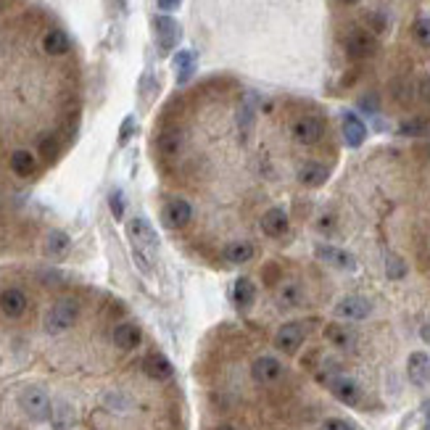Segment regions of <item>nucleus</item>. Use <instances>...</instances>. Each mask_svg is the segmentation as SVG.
Wrapping results in <instances>:
<instances>
[{
	"mask_svg": "<svg viewBox=\"0 0 430 430\" xmlns=\"http://www.w3.org/2000/svg\"><path fill=\"white\" fill-rule=\"evenodd\" d=\"M127 235L132 240V256L145 275L151 272V261L156 256V233L145 219H132L127 225Z\"/></svg>",
	"mask_w": 430,
	"mask_h": 430,
	"instance_id": "1",
	"label": "nucleus"
},
{
	"mask_svg": "<svg viewBox=\"0 0 430 430\" xmlns=\"http://www.w3.org/2000/svg\"><path fill=\"white\" fill-rule=\"evenodd\" d=\"M77 317H79V304L74 299H61L45 314V330L53 335L64 333V330H69L77 322Z\"/></svg>",
	"mask_w": 430,
	"mask_h": 430,
	"instance_id": "2",
	"label": "nucleus"
},
{
	"mask_svg": "<svg viewBox=\"0 0 430 430\" xmlns=\"http://www.w3.org/2000/svg\"><path fill=\"white\" fill-rule=\"evenodd\" d=\"M344 48L348 58H354V61H365L370 56H375L377 51V37L370 30H362V27H354V30H348L344 37Z\"/></svg>",
	"mask_w": 430,
	"mask_h": 430,
	"instance_id": "3",
	"label": "nucleus"
},
{
	"mask_svg": "<svg viewBox=\"0 0 430 430\" xmlns=\"http://www.w3.org/2000/svg\"><path fill=\"white\" fill-rule=\"evenodd\" d=\"M19 404H22V409L30 415L32 419H37V422H43V419L51 417V398H48V393H45L43 388H27L22 396H19Z\"/></svg>",
	"mask_w": 430,
	"mask_h": 430,
	"instance_id": "4",
	"label": "nucleus"
},
{
	"mask_svg": "<svg viewBox=\"0 0 430 430\" xmlns=\"http://www.w3.org/2000/svg\"><path fill=\"white\" fill-rule=\"evenodd\" d=\"M325 122L320 117H301L293 122V138L299 140L301 145H314V143H320L325 138Z\"/></svg>",
	"mask_w": 430,
	"mask_h": 430,
	"instance_id": "5",
	"label": "nucleus"
},
{
	"mask_svg": "<svg viewBox=\"0 0 430 430\" xmlns=\"http://www.w3.org/2000/svg\"><path fill=\"white\" fill-rule=\"evenodd\" d=\"M372 314V304L367 301L365 296H346L341 301L335 304V317H341V320H367Z\"/></svg>",
	"mask_w": 430,
	"mask_h": 430,
	"instance_id": "6",
	"label": "nucleus"
},
{
	"mask_svg": "<svg viewBox=\"0 0 430 430\" xmlns=\"http://www.w3.org/2000/svg\"><path fill=\"white\" fill-rule=\"evenodd\" d=\"M304 338H306L304 325L288 322V325H282L278 333H275V346H278L280 351H285V354H296V351L301 348Z\"/></svg>",
	"mask_w": 430,
	"mask_h": 430,
	"instance_id": "7",
	"label": "nucleus"
},
{
	"mask_svg": "<svg viewBox=\"0 0 430 430\" xmlns=\"http://www.w3.org/2000/svg\"><path fill=\"white\" fill-rule=\"evenodd\" d=\"M327 386H330V391H333V396L338 398V401H344V404H348V407H354V404H359V398H362V388L356 386L351 377L346 375H335L327 380Z\"/></svg>",
	"mask_w": 430,
	"mask_h": 430,
	"instance_id": "8",
	"label": "nucleus"
},
{
	"mask_svg": "<svg viewBox=\"0 0 430 430\" xmlns=\"http://www.w3.org/2000/svg\"><path fill=\"white\" fill-rule=\"evenodd\" d=\"M190 219H193V206L188 204L185 198H174L164 209V222H167V227H172V230L185 227Z\"/></svg>",
	"mask_w": 430,
	"mask_h": 430,
	"instance_id": "9",
	"label": "nucleus"
},
{
	"mask_svg": "<svg viewBox=\"0 0 430 430\" xmlns=\"http://www.w3.org/2000/svg\"><path fill=\"white\" fill-rule=\"evenodd\" d=\"M407 375L415 386H428L430 383V354L415 351L407 362Z\"/></svg>",
	"mask_w": 430,
	"mask_h": 430,
	"instance_id": "10",
	"label": "nucleus"
},
{
	"mask_svg": "<svg viewBox=\"0 0 430 430\" xmlns=\"http://www.w3.org/2000/svg\"><path fill=\"white\" fill-rule=\"evenodd\" d=\"M251 375L259 383H275V380L282 377V365H280L275 356H259L256 362H254V367H251Z\"/></svg>",
	"mask_w": 430,
	"mask_h": 430,
	"instance_id": "11",
	"label": "nucleus"
},
{
	"mask_svg": "<svg viewBox=\"0 0 430 430\" xmlns=\"http://www.w3.org/2000/svg\"><path fill=\"white\" fill-rule=\"evenodd\" d=\"M0 312L11 320H19L27 312V296L19 288H8V291L0 293Z\"/></svg>",
	"mask_w": 430,
	"mask_h": 430,
	"instance_id": "12",
	"label": "nucleus"
},
{
	"mask_svg": "<svg viewBox=\"0 0 430 430\" xmlns=\"http://www.w3.org/2000/svg\"><path fill=\"white\" fill-rule=\"evenodd\" d=\"M261 233L267 237H282L288 233V216L282 209H267V214L261 216Z\"/></svg>",
	"mask_w": 430,
	"mask_h": 430,
	"instance_id": "13",
	"label": "nucleus"
},
{
	"mask_svg": "<svg viewBox=\"0 0 430 430\" xmlns=\"http://www.w3.org/2000/svg\"><path fill=\"white\" fill-rule=\"evenodd\" d=\"M140 327L132 322H122L114 327V344L122 348V351H132V348H138L140 346Z\"/></svg>",
	"mask_w": 430,
	"mask_h": 430,
	"instance_id": "14",
	"label": "nucleus"
},
{
	"mask_svg": "<svg viewBox=\"0 0 430 430\" xmlns=\"http://www.w3.org/2000/svg\"><path fill=\"white\" fill-rule=\"evenodd\" d=\"M317 256L327 261V264H333L338 269H354L356 267V259L348 254V251H341V248L335 246H317Z\"/></svg>",
	"mask_w": 430,
	"mask_h": 430,
	"instance_id": "15",
	"label": "nucleus"
},
{
	"mask_svg": "<svg viewBox=\"0 0 430 430\" xmlns=\"http://www.w3.org/2000/svg\"><path fill=\"white\" fill-rule=\"evenodd\" d=\"M143 372L151 377V380H167V377H172V365H169V359L162 354H151L143 359Z\"/></svg>",
	"mask_w": 430,
	"mask_h": 430,
	"instance_id": "16",
	"label": "nucleus"
},
{
	"mask_svg": "<svg viewBox=\"0 0 430 430\" xmlns=\"http://www.w3.org/2000/svg\"><path fill=\"white\" fill-rule=\"evenodd\" d=\"M344 138L351 148H359L367 140V127L365 122L356 117V114H346L344 117Z\"/></svg>",
	"mask_w": 430,
	"mask_h": 430,
	"instance_id": "17",
	"label": "nucleus"
},
{
	"mask_svg": "<svg viewBox=\"0 0 430 430\" xmlns=\"http://www.w3.org/2000/svg\"><path fill=\"white\" fill-rule=\"evenodd\" d=\"M69 48H72V43H69V34H66L64 30H51V32H45L43 51L48 56H64V53H69Z\"/></svg>",
	"mask_w": 430,
	"mask_h": 430,
	"instance_id": "18",
	"label": "nucleus"
},
{
	"mask_svg": "<svg viewBox=\"0 0 430 430\" xmlns=\"http://www.w3.org/2000/svg\"><path fill=\"white\" fill-rule=\"evenodd\" d=\"M256 299V288L248 278H237L235 288H233V301H235L237 309H248Z\"/></svg>",
	"mask_w": 430,
	"mask_h": 430,
	"instance_id": "19",
	"label": "nucleus"
},
{
	"mask_svg": "<svg viewBox=\"0 0 430 430\" xmlns=\"http://www.w3.org/2000/svg\"><path fill=\"white\" fill-rule=\"evenodd\" d=\"M69 246H72V240H69V235L61 233V230H53L51 235L45 237V254L51 259L66 256V254H69Z\"/></svg>",
	"mask_w": 430,
	"mask_h": 430,
	"instance_id": "20",
	"label": "nucleus"
},
{
	"mask_svg": "<svg viewBox=\"0 0 430 430\" xmlns=\"http://www.w3.org/2000/svg\"><path fill=\"white\" fill-rule=\"evenodd\" d=\"M254 254H256L254 246L246 243V240H235V243H227L225 246V259L230 264H246V261L254 259Z\"/></svg>",
	"mask_w": 430,
	"mask_h": 430,
	"instance_id": "21",
	"label": "nucleus"
},
{
	"mask_svg": "<svg viewBox=\"0 0 430 430\" xmlns=\"http://www.w3.org/2000/svg\"><path fill=\"white\" fill-rule=\"evenodd\" d=\"M8 164H11V172L16 174V177H30V174L34 172V156L30 151H24V148L13 151Z\"/></svg>",
	"mask_w": 430,
	"mask_h": 430,
	"instance_id": "22",
	"label": "nucleus"
},
{
	"mask_svg": "<svg viewBox=\"0 0 430 430\" xmlns=\"http://www.w3.org/2000/svg\"><path fill=\"white\" fill-rule=\"evenodd\" d=\"M156 32H159V43H162V48H172V45L177 43L180 27H177L169 16H159V19H156Z\"/></svg>",
	"mask_w": 430,
	"mask_h": 430,
	"instance_id": "23",
	"label": "nucleus"
},
{
	"mask_svg": "<svg viewBox=\"0 0 430 430\" xmlns=\"http://www.w3.org/2000/svg\"><path fill=\"white\" fill-rule=\"evenodd\" d=\"M327 167H322V164H306V167H301V172H299V183L309 185V188H317V185H322L325 180H327Z\"/></svg>",
	"mask_w": 430,
	"mask_h": 430,
	"instance_id": "24",
	"label": "nucleus"
},
{
	"mask_svg": "<svg viewBox=\"0 0 430 430\" xmlns=\"http://www.w3.org/2000/svg\"><path fill=\"white\" fill-rule=\"evenodd\" d=\"M180 148H183V132L180 129H164L159 135V151L164 156H174Z\"/></svg>",
	"mask_w": 430,
	"mask_h": 430,
	"instance_id": "25",
	"label": "nucleus"
},
{
	"mask_svg": "<svg viewBox=\"0 0 430 430\" xmlns=\"http://www.w3.org/2000/svg\"><path fill=\"white\" fill-rule=\"evenodd\" d=\"M304 301V291L299 288V285H282L278 293V306L280 309H296L299 304Z\"/></svg>",
	"mask_w": 430,
	"mask_h": 430,
	"instance_id": "26",
	"label": "nucleus"
},
{
	"mask_svg": "<svg viewBox=\"0 0 430 430\" xmlns=\"http://www.w3.org/2000/svg\"><path fill=\"white\" fill-rule=\"evenodd\" d=\"M325 335H327V341H330V344H335L338 348H348V346L354 344V335L348 333L346 327H341V325H327Z\"/></svg>",
	"mask_w": 430,
	"mask_h": 430,
	"instance_id": "27",
	"label": "nucleus"
},
{
	"mask_svg": "<svg viewBox=\"0 0 430 430\" xmlns=\"http://www.w3.org/2000/svg\"><path fill=\"white\" fill-rule=\"evenodd\" d=\"M412 34H415V40H417L422 48H428L430 51V19L428 16H419L417 22L412 24Z\"/></svg>",
	"mask_w": 430,
	"mask_h": 430,
	"instance_id": "28",
	"label": "nucleus"
},
{
	"mask_svg": "<svg viewBox=\"0 0 430 430\" xmlns=\"http://www.w3.org/2000/svg\"><path fill=\"white\" fill-rule=\"evenodd\" d=\"M72 425V407L66 401H58L56 404V415H53V428L56 430H66Z\"/></svg>",
	"mask_w": 430,
	"mask_h": 430,
	"instance_id": "29",
	"label": "nucleus"
},
{
	"mask_svg": "<svg viewBox=\"0 0 430 430\" xmlns=\"http://www.w3.org/2000/svg\"><path fill=\"white\" fill-rule=\"evenodd\" d=\"M174 66H177V72H180V82H185L190 72H193V53L190 51H183V53L174 56Z\"/></svg>",
	"mask_w": 430,
	"mask_h": 430,
	"instance_id": "30",
	"label": "nucleus"
},
{
	"mask_svg": "<svg viewBox=\"0 0 430 430\" xmlns=\"http://www.w3.org/2000/svg\"><path fill=\"white\" fill-rule=\"evenodd\" d=\"M407 275V267H404V261L396 256H388V278L391 280H398Z\"/></svg>",
	"mask_w": 430,
	"mask_h": 430,
	"instance_id": "31",
	"label": "nucleus"
},
{
	"mask_svg": "<svg viewBox=\"0 0 430 430\" xmlns=\"http://www.w3.org/2000/svg\"><path fill=\"white\" fill-rule=\"evenodd\" d=\"M108 201H111V214L117 216V219H122V216H124V198H122V193H119V190H114Z\"/></svg>",
	"mask_w": 430,
	"mask_h": 430,
	"instance_id": "32",
	"label": "nucleus"
},
{
	"mask_svg": "<svg viewBox=\"0 0 430 430\" xmlns=\"http://www.w3.org/2000/svg\"><path fill=\"white\" fill-rule=\"evenodd\" d=\"M417 98L422 100V103H430V74L422 77L417 82Z\"/></svg>",
	"mask_w": 430,
	"mask_h": 430,
	"instance_id": "33",
	"label": "nucleus"
},
{
	"mask_svg": "<svg viewBox=\"0 0 430 430\" xmlns=\"http://www.w3.org/2000/svg\"><path fill=\"white\" fill-rule=\"evenodd\" d=\"M322 430H354L346 419H338V417H333V419H327L322 425Z\"/></svg>",
	"mask_w": 430,
	"mask_h": 430,
	"instance_id": "34",
	"label": "nucleus"
},
{
	"mask_svg": "<svg viewBox=\"0 0 430 430\" xmlns=\"http://www.w3.org/2000/svg\"><path fill=\"white\" fill-rule=\"evenodd\" d=\"M180 3H183V0H159V8H162V11H174V8H180Z\"/></svg>",
	"mask_w": 430,
	"mask_h": 430,
	"instance_id": "35",
	"label": "nucleus"
},
{
	"mask_svg": "<svg viewBox=\"0 0 430 430\" xmlns=\"http://www.w3.org/2000/svg\"><path fill=\"white\" fill-rule=\"evenodd\" d=\"M422 430H430V401L422 404Z\"/></svg>",
	"mask_w": 430,
	"mask_h": 430,
	"instance_id": "36",
	"label": "nucleus"
},
{
	"mask_svg": "<svg viewBox=\"0 0 430 430\" xmlns=\"http://www.w3.org/2000/svg\"><path fill=\"white\" fill-rule=\"evenodd\" d=\"M419 338H422V341L430 346V322H425L422 327H419Z\"/></svg>",
	"mask_w": 430,
	"mask_h": 430,
	"instance_id": "37",
	"label": "nucleus"
},
{
	"mask_svg": "<svg viewBox=\"0 0 430 430\" xmlns=\"http://www.w3.org/2000/svg\"><path fill=\"white\" fill-rule=\"evenodd\" d=\"M129 132H132V119H127V122H124V127H122V143H127Z\"/></svg>",
	"mask_w": 430,
	"mask_h": 430,
	"instance_id": "38",
	"label": "nucleus"
},
{
	"mask_svg": "<svg viewBox=\"0 0 430 430\" xmlns=\"http://www.w3.org/2000/svg\"><path fill=\"white\" fill-rule=\"evenodd\" d=\"M338 3H344V6H351V3H356V0H338Z\"/></svg>",
	"mask_w": 430,
	"mask_h": 430,
	"instance_id": "39",
	"label": "nucleus"
},
{
	"mask_svg": "<svg viewBox=\"0 0 430 430\" xmlns=\"http://www.w3.org/2000/svg\"><path fill=\"white\" fill-rule=\"evenodd\" d=\"M216 430H235L233 425H222V428H216Z\"/></svg>",
	"mask_w": 430,
	"mask_h": 430,
	"instance_id": "40",
	"label": "nucleus"
}]
</instances>
